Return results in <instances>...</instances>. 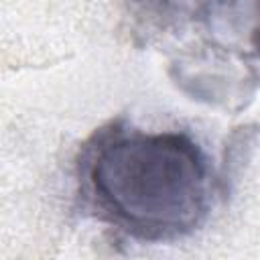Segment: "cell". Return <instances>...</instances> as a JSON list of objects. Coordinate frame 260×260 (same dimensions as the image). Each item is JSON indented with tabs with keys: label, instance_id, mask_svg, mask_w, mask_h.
<instances>
[{
	"label": "cell",
	"instance_id": "obj_1",
	"mask_svg": "<svg viewBox=\"0 0 260 260\" xmlns=\"http://www.w3.org/2000/svg\"><path fill=\"white\" fill-rule=\"evenodd\" d=\"M85 191L114 225L144 242L193 234L211 207V169L183 132L112 128L85 152Z\"/></svg>",
	"mask_w": 260,
	"mask_h": 260
},
{
	"label": "cell",
	"instance_id": "obj_2",
	"mask_svg": "<svg viewBox=\"0 0 260 260\" xmlns=\"http://www.w3.org/2000/svg\"><path fill=\"white\" fill-rule=\"evenodd\" d=\"M160 2L185 16H205L223 6L234 4L236 0H160Z\"/></svg>",
	"mask_w": 260,
	"mask_h": 260
},
{
	"label": "cell",
	"instance_id": "obj_3",
	"mask_svg": "<svg viewBox=\"0 0 260 260\" xmlns=\"http://www.w3.org/2000/svg\"><path fill=\"white\" fill-rule=\"evenodd\" d=\"M256 10H258V22H256V26L252 30V45L260 53V0H256Z\"/></svg>",
	"mask_w": 260,
	"mask_h": 260
}]
</instances>
